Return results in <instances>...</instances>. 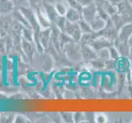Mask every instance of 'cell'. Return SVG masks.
<instances>
[{
  "instance_id": "12",
  "label": "cell",
  "mask_w": 132,
  "mask_h": 123,
  "mask_svg": "<svg viewBox=\"0 0 132 123\" xmlns=\"http://www.w3.org/2000/svg\"><path fill=\"white\" fill-rule=\"evenodd\" d=\"M132 35V21L125 24L118 30V39L128 42Z\"/></svg>"
},
{
  "instance_id": "28",
  "label": "cell",
  "mask_w": 132,
  "mask_h": 123,
  "mask_svg": "<svg viewBox=\"0 0 132 123\" xmlns=\"http://www.w3.org/2000/svg\"><path fill=\"white\" fill-rule=\"evenodd\" d=\"M76 2L78 3L81 7L87 6L90 3L93 2V0H76Z\"/></svg>"
},
{
  "instance_id": "8",
  "label": "cell",
  "mask_w": 132,
  "mask_h": 123,
  "mask_svg": "<svg viewBox=\"0 0 132 123\" xmlns=\"http://www.w3.org/2000/svg\"><path fill=\"white\" fill-rule=\"evenodd\" d=\"M89 45L95 51L98 52L103 48H108L110 46L113 45V42L109 40L108 39L103 37V36H98Z\"/></svg>"
},
{
  "instance_id": "29",
  "label": "cell",
  "mask_w": 132,
  "mask_h": 123,
  "mask_svg": "<svg viewBox=\"0 0 132 123\" xmlns=\"http://www.w3.org/2000/svg\"><path fill=\"white\" fill-rule=\"evenodd\" d=\"M27 120L28 119H26L23 116H17L15 119V122H28L29 121Z\"/></svg>"
},
{
  "instance_id": "13",
  "label": "cell",
  "mask_w": 132,
  "mask_h": 123,
  "mask_svg": "<svg viewBox=\"0 0 132 123\" xmlns=\"http://www.w3.org/2000/svg\"><path fill=\"white\" fill-rule=\"evenodd\" d=\"M34 43L30 42V41L26 40V39H22L21 40V48L23 52L25 53L26 57L27 59L30 61H32L33 56L35 53V47H34Z\"/></svg>"
},
{
  "instance_id": "6",
  "label": "cell",
  "mask_w": 132,
  "mask_h": 123,
  "mask_svg": "<svg viewBox=\"0 0 132 123\" xmlns=\"http://www.w3.org/2000/svg\"><path fill=\"white\" fill-rule=\"evenodd\" d=\"M97 6L95 3H90L89 5L83 7L82 9V15L83 18L88 21L89 23L91 25L93 23L95 17L97 16Z\"/></svg>"
},
{
  "instance_id": "30",
  "label": "cell",
  "mask_w": 132,
  "mask_h": 123,
  "mask_svg": "<svg viewBox=\"0 0 132 123\" xmlns=\"http://www.w3.org/2000/svg\"><path fill=\"white\" fill-rule=\"evenodd\" d=\"M108 1L110 3H112L113 6H115V7H117L118 4H120L121 3H122V2H124L125 0H108Z\"/></svg>"
},
{
  "instance_id": "18",
  "label": "cell",
  "mask_w": 132,
  "mask_h": 123,
  "mask_svg": "<svg viewBox=\"0 0 132 123\" xmlns=\"http://www.w3.org/2000/svg\"><path fill=\"white\" fill-rule=\"evenodd\" d=\"M89 64L96 70L106 69V60H103V59L99 58L94 59L93 61H91L89 62Z\"/></svg>"
},
{
  "instance_id": "3",
  "label": "cell",
  "mask_w": 132,
  "mask_h": 123,
  "mask_svg": "<svg viewBox=\"0 0 132 123\" xmlns=\"http://www.w3.org/2000/svg\"><path fill=\"white\" fill-rule=\"evenodd\" d=\"M97 33L98 36H103L112 42H114V40L118 37V30L115 27L111 17L107 21L105 26Z\"/></svg>"
},
{
  "instance_id": "20",
  "label": "cell",
  "mask_w": 132,
  "mask_h": 123,
  "mask_svg": "<svg viewBox=\"0 0 132 123\" xmlns=\"http://www.w3.org/2000/svg\"><path fill=\"white\" fill-rule=\"evenodd\" d=\"M54 7H55V9L59 16H66V13L68 9L66 4L61 2H56L55 4H54Z\"/></svg>"
},
{
  "instance_id": "31",
  "label": "cell",
  "mask_w": 132,
  "mask_h": 123,
  "mask_svg": "<svg viewBox=\"0 0 132 123\" xmlns=\"http://www.w3.org/2000/svg\"><path fill=\"white\" fill-rule=\"evenodd\" d=\"M131 57H132V44H130V57H129V58Z\"/></svg>"
},
{
  "instance_id": "11",
  "label": "cell",
  "mask_w": 132,
  "mask_h": 123,
  "mask_svg": "<svg viewBox=\"0 0 132 123\" xmlns=\"http://www.w3.org/2000/svg\"><path fill=\"white\" fill-rule=\"evenodd\" d=\"M51 30H52V31H51V44L58 52V53H60V52H62L61 46H60L61 30H59L54 24H53L51 26Z\"/></svg>"
},
{
  "instance_id": "33",
  "label": "cell",
  "mask_w": 132,
  "mask_h": 123,
  "mask_svg": "<svg viewBox=\"0 0 132 123\" xmlns=\"http://www.w3.org/2000/svg\"><path fill=\"white\" fill-rule=\"evenodd\" d=\"M14 3H16V2H21V1H23V0H13Z\"/></svg>"
},
{
  "instance_id": "27",
  "label": "cell",
  "mask_w": 132,
  "mask_h": 123,
  "mask_svg": "<svg viewBox=\"0 0 132 123\" xmlns=\"http://www.w3.org/2000/svg\"><path fill=\"white\" fill-rule=\"evenodd\" d=\"M85 113V121L87 122H95V112H84Z\"/></svg>"
},
{
  "instance_id": "2",
  "label": "cell",
  "mask_w": 132,
  "mask_h": 123,
  "mask_svg": "<svg viewBox=\"0 0 132 123\" xmlns=\"http://www.w3.org/2000/svg\"><path fill=\"white\" fill-rule=\"evenodd\" d=\"M20 11L22 12V14L25 16L26 20L28 21L31 28L34 30V32L39 33V30L42 28L38 21L37 17H36V14H35V11H33L31 8L26 7H21Z\"/></svg>"
},
{
  "instance_id": "25",
  "label": "cell",
  "mask_w": 132,
  "mask_h": 123,
  "mask_svg": "<svg viewBox=\"0 0 132 123\" xmlns=\"http://www.w3.org/2000/svg\"><path fill=\"white\" fill-rule=\"evenodd\" d=\"M28 2L35 10L43 7L44 5V0H28Z\"/></svg>"
},
{
  "instance_id": "36",
  "label": "cell",
  "mask_w": 132,
  "mask_h": 123,
  "mask_svg": "<svg viewBox=\"0 0 132 123\" xmlns=\"http://www.w3.org/2000/svg\"></svg>"
},
{
  "instance_id": "35",
  "label": "cell",
  "mask_w": 132,
  "mask_h": 123,
  "mask_svg": "<svg viewBox=\"0 0 132 123\" xmlns=\"http://www.w3.org/2000/svg\"><path fill=\"white\" fill-rule=\"evenodd\" d=\"M131 81H132V67H131Z\"/></svg>"
},
{
  "instance_id": "9",
  "label": "cell",
  "mask_w": 132,
  "mask_h": 123,
  "mask_svg": "<svg viewBox=\"0 0 132 123\" xmlns=\"http://www.w3.org/2000/svg\"><path fill=\"white\" fill-rule=\"evenodd\" d=\"M131 68V63L129 60V58L119 57L117 60H115V69L119 72L127 73L128 71Z\"/></svg>"
},
{
  "instance_id": "22",
  "label": "cell",
  "mask_w": 132,
  "mask_h": 123,
  "mask_svg": "<svg viewBox=\"0 0 132 123\" xmlns=\"http://www.w3.org/2000/svg\"><path fill=\"white\" fill-rule=\"evenodd\" d=\"M67 21V20L65 16H59L54 25H55L61 31H64V28H65Z\"/></svg>"
},
{
  "instance_id": "21",
  "label": "cell",
  "mask_w": 132,
  "mask_h": 123,
  "mask_svg": "<svg viewBox=\"0 0 132 123\" xmlns=\"http://www.w3.org/2000/svg\"><path fill=\"white\" fill-rule=\"evenodd\" d=\"M61 117V119L62 121L67 122V123H71L74 122V118H73V113L70 112H62L59 113Z\"/></svg>"
},
{
  "instance_id": "24",
  "label": "cell",
  "mask_w": 132,
  "mask_h": 123,
  "mask_svg": "<svg viewBox=\"0 0 132 123\" xmlns=\"http://www.w3.org/2000/svg\"><path fill=\"white\" fill-rule=\"evenodd\" d=\"M73 118H74V122H84L85 121V113L82 112H76L73 113Z\"/></svg>"
},
{
  "instance_id": "14",
  "label": "cell",
  "mask_w": 132,
  "mask_h": 123,
  "mask_svg": "<svg viewBox=\"0 0 132 123\" xmlns=\"http://www.w3.org/2000/svg\"><path fill=\"white\" fill-rule=\"evenodd\" d=\"M65 17L67 20L71 22H78L81 18H83L82 11H80L75 7H69Z\"/></svg>"
},
{
  "instance_id": "4",
  "label": "cell",
  "mask_w": 132,
  "mask_h": 123,
  "mask_svg": "<svg viewBox=\"0 0 132 123\" xmlns=\"http://www.w3.org/2000/svg\"><path fill=\"white\" fill-rule=\"evenodd\" d=\"M64 32L67 33L68 35L74 39L76 42H80V40L82 37V32L80 28V26L78 22H71L69 21H67L66 26L64 28Z\"/></svg>"
},
{
  "instance_id": "34",
  "label": "cell",
  "mask_w": 132,
  "mask_h": 123,
  "mask_svg": "<svg viewBox=\"0 0 132 123\" xmlns=\"http://www.w3.org/2000/svg\"><path fill=\"white\" fill-rule=\"evenodd\" d=\"M129 3H130V5L132 6V0H129Z\"/></svg>"
},
{
  "instance_id": "15",
  "label": "cell",
  "mask_w": 132,
  "mask_h": 123,
  "mask_svg": "<svg viewBox=\"0 0 132 123\" xmlns=\"http://www.w3.org/2000/svg\"><path fill=\"white\" fill-rule=\"evenodd\" d=\"M44 7L49 18V20L51 21L52 24H55L57 17H59V15L57 14V12L55 9V7L52 5V4H50L49 3L44 2Z\"/></svg>"
},
{
  "instance_id": "7",
  "label": "cell",
  "mask_w": 132,
  "mask_h": 123,
  "mask_svg": "<svg viewBox=\"0 0 132 123\" xmlns=\"http://www.w3.org/2000/svg\"><path fill=\"white\" fill-rule=\"evenodd\" d=\"M35 11L36 17H37L38 21H39V23L42 29L49 28V27H51V26L53 24H52L51 21L49 20L47 13L44 10V5H43V7H41L38 9H36V10H35Z\"/></svg>"
},
{
  "instance_id": "32",
  "label": "cell",
  "mask_w": 132,
  "mask_h": 123,
  "mask_svg": "<svg viewBox=\"0 0 132 123\" xmlns=\"http://www.w3.org/2000/svg\"><path fill=\"white\" fill-rule=\"evenodd\" d=\"M128 43H129L130 44H132V35H131V36H130V38L129 39V41H128Z\"/></svg>"
},
{
  "instance_id": "16",
  "label": "cell",
  "mask_w": 132,
  "mask_h": 123,
  "mask_svg": "<svg viewBox=\"0 0 132 123\" xmlns=\"http://www.w3.org/2000/svg\"><path fill=\"white\" fill-rule=\"evenodd\" d=\"M14 3L12 0H0V14L7 15L13 11Z\"/></svg>"
},
{
  "instance_id": "19",
  "label": "cell",
  "mask_w": 132,
  "mask_h": 123,
  "mask_svg": "<svg viewBox=\"0 0 132 123\" xmlns=\"http://www.w3.org/2000/svg\"><path fill=\"white\" fill-rule=\"evenodd\" d=\"M72 41H74V39H72L70 35H68L67 33L64 32V31H61V33H60V46H61V49H62L63 47H64L66 44L72 42Z\"/></svg>"
},
{
  "instance_id": "17",
  "label": "cell",
  "mask_w": 132,
  "mask_h": 123,
  "mask_svg": "<svg viewBox=\"0 0 132 123\" xmlns=\"http://www.w3.org/2000/svg\"><path fill=\"white\" fill-rule=\"evenodd\" d=\"M78 24L80 26V28L81 30L82 34H88V33L94 32V30L92 28V26H91L88 21H86L84 18H81L78 21Z\"/></svg>"
},
{
  "instance_id": "10",
  "label": "cell",
  "mask_w": 132,
  "mask_h": 123,
  "mask_svg": "<svg viewBox=\"0 0 132 123\" xmlns=\"http://www.w3.org/2000/svg\"><path fill=\"white\" fill-rule=\"evenodd\" d=\"M113 45L117 48L121 57H130V44L128 42L121 41L118 39V38H117L113 42Z\"/></svg>"
},
{
  "instance_id": "26",
  "label": "cell",
  "mask_w": 132,
  "mask_h": 123,
  "mask_svg": "<svg viewBox=\"0 0 132 123\" xmlns=\"http://www.w3.org/2000/svg\"><path fill=\"white\" fill-rule=\"evenodd\" d=\"M95 122L98 123H105L108 122V118L104 113L99 112L95 114Z\"/></svg>"
},
{
  "instance_id": "1",
  "label": "cell",
  "mask_w": 132,
  "mask_h": 123,
  "mask_svg": "<svg viewBox=\"0 0 132 123\" xmlns=\"http://www.w3.org/2000/svg\"><path fill=\"white\" fill-rule=\"evenodd\" d=\"M62 52L64 53L65 56L72 62H78L82 58L80 53V44L76 41L66 44L62 49Z\"/></svg>"
},
{
  "instance_id": "23",
  "label": "cell",
  "mask_w": 132,
  "mask_h": 123,
  "mask_svg": "<svg viewBox=\"0 0 132 123\" xmlns=\"http://www.w3.org/2000/svg\"><path fill=\"white\" fill-rule=\"evenodd\" d=\"M108 52H109V56H110V59H112V60H117V59L121 57L119 52L117 51V48L114 46V45H112L108 48Z\"/></svg>"
},
{
  "instance_id": "5",
  "label": "cell",
  "mask_w": 132,
  "mask_h": 123,
  "mask_svg": "<svg viewBox=\"0 0 132 123\" xmlns=\"http://www.w3.org/2000/svg\"><path fill=\"white\" fill-rule=\"evenodd\" d=\"M80 53L83 60L88 63L98 58L97 52L89 44H80Z\"/></svg>"
}]
</instances>
